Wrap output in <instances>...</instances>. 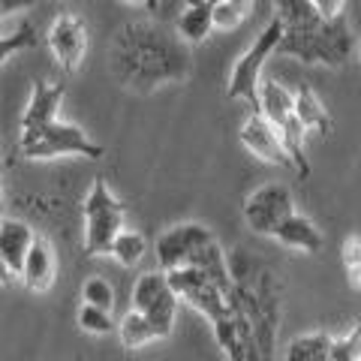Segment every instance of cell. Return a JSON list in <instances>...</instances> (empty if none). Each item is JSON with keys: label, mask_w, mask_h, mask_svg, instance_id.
Wrapping results in <instances>:
<instances>
[{"label": "cell", "mask_w": 361, "mask_h": 361, "mask_svg": "<svg viewBox=\"0 0 361 361\" xmlns=\"http://www.w3.org/2000/svg\"><path fill=\"white\" fill-rule=\"evenodd\" d=\"M111 75L123 87L157 90L190 75V51L180 37H172L154 21H130L115 33L109 51Z\"/></svg>", "instance_id": "1"}, {"label": "cell", "mask_w": 361, "mask_h": 361, "mask_svg": "<svg viewBox=\"0 0 361 361\" xmlns=\"http://www.w3.org/2000/svg\"><path fill=\"white\" fill-rule=\"evenodd\" d=\"M355 49V39L349 33V25L343 18L334 21H316L307 27L283 30V39L277 45V54L298 58L301 63H319V66H343Z\"/></svg>", "instance_id": "2"}, {"label": "cell", "mask_w": 361, "mask_h": 361, "mask_svg": "<svg viewBox=\"0 0 361 361\" xmlns=\"http://www.w3.org/2000/svg\"><path fill=\"white\" fill-rule=\"evenodd\" d=\"M123 202L111 193L103 178L94 180V187L87 190L82 217H85V253L87 256H103L111 250L118 235L127 229L123 226Z\"/></svg>", "instance_id": "3"}, {"label": "cell", "mask_w": 361, "mask_h": 361, "mask_svg": "<svg viewBox=\"0 0 361 361\" xmlns=\"http://www.w3.org/2000/svg\"><path fill=\"white\" fill-rule=\"evenodd\" d=\"M283 21L280 18H271L268 25L262 27V33L253 39V45L247 49L238 61L232 66V75H229V87L226 94L229 99H244V103H253L256 106V97H259V85H262V70H265V61L271 54H277V45L283 39Z\"/></svg>", "instance_id": "4"}, {"label": "cell", "mask_w": 361, "mask_h": 361, "mask_svg": "<svg viewBox=\"0 0 361 361\" xmlns=\"http://www.w3.org/2000/svg\"><path fill=\"white\" fill-rule=\"evenodd\" d=\"M21 154L27 160H54V157H87V160H103V145H97L90 135L70 121H54L45 130H39L30 142L21 145Z\"/></svg>", "instance_id": "5"}, {"label": "cell", "mask_w": 361, "mask_h": 361, "mask_svg": "<svg viewBox=\"0 0 361 361\" xmlns=\"http://www.w3.org/2000/svg\"><path fill=\"white\" fill-rule=\"evenodd\" d=\"M130 301H133V310L148 316L157 329H160L163 337L175 331V316H178L180 301L175 295L172 283H169L166 271H145V274L135 280Z\"/></svg>", "instance_id": "6"}, {"label": "cell", "mask_w": 361, "mask_h": 361, "mask_svg": "<svg viewBox=\"0 0 361 361\" xmlns=\"http://www.w3.org/2000/svg\"><path fill=\"white\" fill-rule=\"evenodd\" d=\"M166 277H169V283H172L178 301L190 304V307L205 316L208 322L214 319V316H220V313L232 304L229 292H223V289L205 274V271H199V268H193V265L166 271Z\"/></svg>", "instance_id": "7"}, {"label": "cell", "mask_w": 361, "mask_h": 361, "mask_svg": "<svg viewBox=\"0 0 361 361\" xmlns=\"http://www.w3.org/2000/svg\"><path fill=\"white\" fill-rule=\"evenodd\" d=\"M295 214V199L286 184H265L244 199V220L256 235L274 238L277 226Z\"/></svg>", "instance_id": "8"}, {"label": "cell", "mask_w": 361, "mask_h": 361, "mask_svg": "<svg viewBox=\"0 0 361 361\" xmlns=\"http://www.w3.org/2000/svg\"><path fill=\"white\" fill-rule=\"evenodd\" d=\"M214 238V232L202 223H178L172 229H166L160 238H157V265L160 271H175L193 262V256L208 247Z\"/></svg>", "instance_id": "9"}, {"label": "cell", "mask_w": 361, "mask_h": 361, "mask_svg": "<svg viewBox=\"0 0 361 361\" xmlns=\"http://www.w3.org/2000/svg\"><path fill=\"white\" fill-rule=\"evenodd\" d=\"M211 331H214V341L223 349L226 361H262L259 355V343L253 337L250 322L238 313L235 304H229L220 316L211 319Z\"/></svg>", "instance_id": "10"}, {"label": "cell", "mask_w": 361, "mask_h": 361, "mask_svg": "<svg viewBox=\"0 0 361 361\" xmlns=\"http://www.w3.org/2000/svg\"><path fill=\"white\" fill-rule=\"evenodd\" d=\"M45 39H49V49L54 54V61L61 63L63 73H75L78 66H82L85 54H87V30L75 16L61 13L49 25Z\"/></svg>", "instance_id": "11"}, {"label": "cell", "mask_w": 361, "mask_h": 361, "mask_svg": "<svg viewBox=\"0 0 361 361\" xmlns=\"http://www.w3.org/2000/svg\"><path fill=\"white\" fill-rule=\"evenodd\" d=\"M241 145L247 148V154H253L256 160H262L268 166H280V169H292V160L280 142V133L274 123H268L259 111H253L250 118L241 123Z\"/></svg>", "instance_id": "12"}, {"label": "cell", "mask_w": 361, "mask_h": 361, "mask_svg": "<svg viewBox=\"0 0 361 361\" xmlns=\"http://www.w3.org/2000/svg\"><path fill=\"white\" fill-rule=\"evenodd\" d=\"M63 85H51V82H37L30 90V99L21 115V145L30 142L39 130H45L49 123L58 121V109L63 103Z\"/></svg>", "instance_id": "13"}, {"label": "cell", "mask_w": 361, "mask_h": 361, "mask_svg": "<svg viewBox=\"0 0 361 361\" xmlns=\"http://www.w3.org/2000/svg\"><path fill=\"white\" fill-rule=\"evenodd\" d=\"M18 280L25 283L27 292H37V295L54 286V280H58V256H54V247L49 244V238H42V235L33 238L25 256V265L18 271Z\"/></svg>", "instance_id": "14"}, {"label": "cell", "mask_w": 361, "mask_h": 361, "mask_svg": "<svg viewBox=\"0 0 361 361\" xmlns=\"http://www.w3.org/2000/svg\"><path fill=\"white\" fill-rule=\"evenodd\" d=\"M274 241L289 247V250H298V253H319L325 247V235L319 232V226L310 217H304V214L295 211L277 226Z\"/></svg>", "instance_id": "15"}, {"label": "cell", "mask_w": 361, "mask_h": 361, "mask_svg": "<svg viewBox=\"0 0 361 361\" xmlns=\"http://www.w3.org/2000/svg\"><path fill=\"white\" fill-rule=\"evenodd\" d=\"M33 238H37V232H33L25 220H18V217L0 220V259L9 265V271H13L16 277H18L21 265H25V256L30 250Z\"/></svg>", "instance_id": "16"}, {"label": "cell", "mask_w": 361, "mask_h": 361, "mask_svg": "<svg viewBox=\"0 0 361 361\" xmlns=\"http://www.w3.org/2000/svg\"><path fill=\"white\" fill-rule=\"evenodd\" d=\"M220 0H184V9L178 16V37L184 42H205L214 33V9Z\"/></svg>", "instance_id": "17"}, {"label": "cell", "mask_w": 361, "mask_h": 361, "mask_svg": "<svg viewBox=\"0 0 361 361\" xmlns=\"http://www.w3.org/2000/svg\"><path fill=\"white\" fill-rule=\"evenodd\" d=\"M256 111L262 115L268 123L280 127L283 121L295 115V90H289L280 82H265L259 85V97H256Z\"/></svg>", "instance_id": "18"}, {"label": "cell", "mask_w": 361, "mask_h": 361, "mask_svg": "<svg viewBox=\"0 0 361 361\" xmlns=\"http://www.w3.org/2000/svg\"><path fill=\"white\" fill-rule=\"evenodd\" d=\"M331 341L329 331H307L292 337L283 349V361H331Z\"/></svg>", "instance_id": "19"}, {"label": "cell", "mask_w": 361, "mask_h": 361, "mask_svg": "<svg viewBox=\"0 0 361 361\" xmlns=\"http://www.w3.org/2000/svg\"><path fill=\"white\" fill-rule=\"evenodd\" d=\"M118 337H121V343H123V349H139V346H145V343H154V341H163V334H160V329L148 319V316H142L139 310H127L123 313V319L118 322Z\"/></svg>", "instance_id": "20"}, {"label": "cell", "mask_w": 361, "mask_h": 361, "mask_svg": "<svg viewBox=\"0 0 361 361\" xmlns=\"http://www.w3.org/2000/svg\"><path fill=\"white\" fill-rule=\"evenodd\" d=\"M295 118L301 121L304 130H313V133H331V115L329 109L322 106V99L313 94L310 87H298L295 90Z\"/></svg>", "instance_id": "21"}, {"label": "cell", "mask_w": 361, "mask_h": 361, "mask_svg": "<svg viewBox=\"0 0 361 361\" xmlns=\"http://www.w3.org/2000/svg\"><path fill=\"white\" fill-rule=\"evenodd\" d=\"M145 253H148V241H145V235L135 232V229H123L115 238V244H111V250H109V256L123 268L139 265L145 259Z\"/></svg>", "instance_id": "22"}, {"label": "cell", "mask_w": 361, "mask_h": 361, "mask_svg": "<svg viewBox=\"0 0 361 361\" xmlns=\"http://www.w3.org/2000/svg\"><path fill=\"white\" fill-rule=\"evenodd\" d=\"M274 18L283 21V27H307L322 21L319 13H316L313 0H274Z\"/></svg>", "instance_id": "23"}, {"label": "cell", "mask_w": 361, "mask_h": 361, "mask_svg": "<svg viewBox=\"0 0 361 361\" xmlns=\"http://www.w3.org/2000/svg\"><path fill=\"white\" fill-rule=\"evenodd\" d=\"M253 9V0H220L214 9V30H235L241 27Z\"/></svg>", "instance_id": "24"}, {"label": "cell", "mask_w": 361, "mask_h": 361, "mask_svg": "<svg viewBox=\"0 0 361 361\" xmlns=\"http://www.w3.org/2000/svg\"><path fill=\"white\" fill-rule=\"evenodd\" d=\"M75 322H78V329H82L85 334H94V337L111 334V331L118 329L109 310L90 307V304H82V307H78V313H75Z\"/></svg>", "instance_id": "25"}, {"label": "cell", "mask_w": 361, "mask_h": 361, "mask_svg": "<svg viewBox=\"0 0 361 361\" xmlns=\"http://www.w3.org/2000/svg\"><path fill=\"white\" fill-rule=\"evenodd\" d=\"M82 304H90V307H99V310H115V286L109 283L106 277H87L85 286H82Z\"/></svg>", "instance_id": "26"}, {"label": "cell", "mask_w": 361, "mask_h": 361, "mask_svg": "<svg viewBox=\"0 0 361 361\" xmlns=\"http://www.w3.org/2000/svg\"><path fill=\"white\" fill-rule=\"evenodd\" d=\"M341 262L346 271L349 286L361 292V235H349V238L341 244Z\"/></svg>", "instance_id": "27"}, {"label": "cell", "mask_w": 361, "mask_h": 361, "mask_svg": "<svg viewBox=\"0 0 361 361\" xmlns=\"http://www.w3.org/2000/svg\"><path fill=\"white\" fill-rule=\"evenodd\" d=\"M331 361H361V319L331 341Z\"/></svg>", "instance_id": "28"}, {"label": "cell", "mask_w": 361, "mask_h": 361, "mask_svg": "<svg viewBox=\"0 0 361 361\" xmlns=\"http://www.w3.org/2000/svg\"><path fill=\"white\" fill-rule=\"evenodd\" d=\"M30 45H37V30H33L30 25H21L16 33L0 37V63H6L13 54L30 49Z\"/></svg>", "instance_id": "29"}, {"label": "cell", "mask_w": 361, "mask_h": 361, "mask_svg": "<svg viewBox=\"0 0 361 361\" xmlns=\"http://www.w3.org/2000/svg\"><path fill=\"white\" fill-rule=\"evenodd\" d=\"M313 6H316V13H319V18L334 21V18H343L346 0H313Z\"/></svg>", "instance_id": "30"}, {"label": "cell", "mask_w": 361, "mask_h": 361, "mask_svg": "<svg viewBox=\"0 0 361 361\" xmlns=\"http://www.w3.org/2000/svg\"><path fill=\"white\" fill-rule=\"evenodd\" d=\"M39 0H0V18L13 16V13H25V9H33Z\"/></svg>", "instance_id": "31"}, {"label": "cell", "mask_w": 361, "mask_h": 361, "mask_svg": "<svg viewBox=\"0 0 361 361\" xmlns=\"http://www.w3.org/2000/svg\"><path fill=\"white\" fill-rule=\"evenodd\" d=\"M13 280H16V274H13V271H9V265L4 262V259H0V286H9V283H13Z\"/></svg>", "instance_id": "32"}, {"label": "cell", "mask_w": 361, "mask_h": 361, "mask_svg": "<svg viewBox=\"0 0 361 361\" xmlns=\"http://www.w3.org/2000/svg\"><path fill=\"white\" fill-rule=\"evenodd\" d=\"M123 4H130V6H151V9H157V0H123Z\"/></svg>", "instance_id": "33"}, {"label": "cell", "mask_w": 361, "mask_h": 361, "mask_svg": "<svg viewBox=\"0 0 361 361\" xmlns=\"http://www.w3.org/2000/svg\"><path fill=\"white\" fill-rule=\"evenodd\" d=\"M6 214H4V187H0V220H4Z\"/></svg>", "instance_id": "34"}, {"label": "cell", "mask_w": 361, "mask_h": 361, "mask_svg": "<svg viewBox=\"0 0 361 361\" xmlns=\"http://www.w3.org/2000/svg\"><path fill=\"white\" fill-rule=\"evenodd\" d=\"M358 61H361V39H358Z\"/></svg>", "instance_id": "35"}]
</instances>
